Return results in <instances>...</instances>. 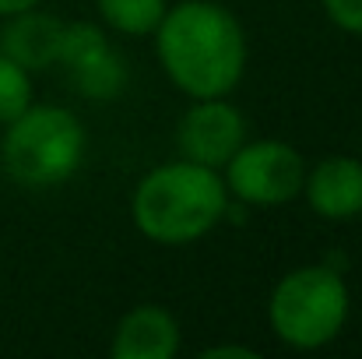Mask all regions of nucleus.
<instances>
[{
  "mask_svg": "<svg viewBox=\"0 0 362 359\" xmlns=\"http://www.w3.org/2000/svg\"><path fill=\"white\" fill-rule=\"evenodd\" d=\"M32 106V78L21 64L0 53V123H11Z\"/></svg>",
  "mask_w": 362,
  "mask_h": 359,
  "instance_id": "f8f14e48",
  "label": "nucleus"
},
{
  "mask_svg": "<svg viewBox=\"0 0 362 359\" xmlns=\"http://www.w3.org/2000/svg\"><path fill=\"white\" fill-rule=\"evenodd\" d=\"M110 353L113 359H173L180 353V324L162 307H134L120 317Z\"/></svg>",
  "mask_w": 362,
  "mask_h": 359,
  "instance_id": "1a4fd4ad",
  "label": "nucleus"
},
{
  "mask_svg": "<svg viewBox=\"0 0 362 359\" xmlns=\"http://www.w3.org/2000/svg\"><path fill=\"white\" fill-rule=\"evenodd\" d=\"M222 169H226L222 180H226L229 198H236L243 205H257V208L296 201L303 194V176H306L303 155L292 144L274 141V137L243 141Z\"/></svg>",
  "mask_w": 362,
  "mask_h": 359,
  "instance_id": "39448f33",
  "label": "nucleus"
},
{
  "mask_svg": "<svg viewBox=\"0 0 362 359\" xmlns=\"http://www.w3.org/2000/svg\"><path fill=\"white\" fill-rule=\"evenodd\" d=\"M204 359H222V356H257V349H246V346H211V349H204L201 353Z\"/></svg>",
  "mask_w": 362,
  "mask_h": 359,
  "instance_id": "4468645a",
  "label": "nucleus"
},
{
  "mask_svg": "<svg viewBox=\"0 0 362 359\" xmlns=\"http://www.w3.org/2000/svg\"><path fill=\"white\" fill-rule=\"evenodd\" d=\"M57 64L67 74V85L95 103H110L127 89V64L117 46L106 39V32L92 21H71L64 25L60 57Z\"/></svg>",
  "mask_w": 362,
  "mask_h": 359,
  "instance_id": "423d86ee",
  "label": "nucleus"
},
{
  "mask_svg": "<svg viewBox=\"0 0 362 359\" xmlns=\"http://www.w3.org/2000/svg\"><path fill=\"white\" fill-rule=\"evenodd\" d=\"M103 21L123 35H151L165 14V0H95Z\"/></svg>",
  "mask_w": 362,
  "mask_h": 359,
  "instance_id": "9b49d317",
  "label": "nucleus"
},
{
  "mask_svg": "<svg viewBox=\"0 0 362 359\" xmlns=\"http://www.w3.org/2000/svg\"><path fill=\"white\" fill-rule=\"evenodd\" d=\"M229 201L218 169L180 159L141 176L130 198V215L141 237L162 246H183L208 237L226 219Z\"/></svg>",
  "mask_w": 362,
  "mask_h": 359,
  "instance_id": "f03ea898",
  "label": "nucleus"
},
{
  "mask_svg": "<svg viewBox=\"0 0 362 359\" xmlns=\"http://www.w3.org/2000/svg\"><path fill=\"white\" fill-rule=\"evenodd\" d=\"M352 314V296L345 285V275L331 264H303L278 278L267 321L271 331L299 353H313L331 346Z\"/></svg>",
  "mask_w": 362,
  "mask_h": 359,
  "instance_id": "20e7f679",
  "label": "nucleus"
},
{
  "mask_svg": "<svg viewBox=\"0 0 362 359\" xmlns=\"http://www.w3.org/2000/svg\"><path fill=\"white\" fill-rule=\"evenodd\" d=\"M28 7H39V0H0V18H11V14L28 11Z\"/></svg>",
  "mask_w": 362,
  "mask_h": 359,
  "instance_id": "2eb2a0df",
  "label": "nucleus"
},
{
  "mask_svg": "<svg viewBox=\"0 0 362 359\" xmlns=\"http://www.w3.org/2000/svg\"><path fill=\"white\" fill-rule=\"evenodd\" d=\"M60 39H64V21L49 11L28 7L11 14L7 25L0 28V53H7L25 71H42L57 64Z\"/></svg>",
  "mask_w": 362,
  "mask_h": 359,
  "instance_id": "9d476101",
  "label": "nucleus"
},
{
  "mask_svg": "<svg viewBox=\"0 0 362 359\" xmlns=\"http://www.w3.org/2000/svg\"><path fill=\"white\" fill-rule=\"evenodd\" d=\"M303 198L313 215L349 222L362 215V159L327 155L303 176Z\"/></svg>",
  "mask_w": 362,
  "mask_h": 359,
  "instance_id": "6e6552de",
  "label": "nucleus"
},
{
  "mask_svg": "<svg viewBox=\"0 0 362 359\" xmlns=\"http://www.w3.org/2000/svg\"><path fill=\"white\" fill-rule=\"evenodd\" d=\"M243 141H246V120L236 106L226 103V96L194 99V106L180 117V127H176V144L183 159L211 166V169H222Z\"/></svg>",
  "mask_w": 362,
  "mask_h": 359,
  "instance_id": "0eeeda50",
  "label": "nucleus"
},
{
  "mask_svg": "<svg viewBox=\"0 0 362 359\" xmlns=\"http://www.w3.org/2000/svg\"><path fill=\"white\" fill-rule=\"evenodd\" d=\"M0 166L28 190H46L67 183L85 159V123L64 106H28L25 113L4 123Z\"/></svg>",
  "mask_w": 362,
  "mask_h": 359,
  "instance_id": "7ed1b4c3",
  "label": "nucleus"
},
{
  "mask_svg": "<svg viewBox=\"0 0 362 359\" xmlns=\"http://www.w3.org/2000/svg\"><path fill=\"white\" fill-rule=\"evenodd\" d=\"M155 50L165 78L190 99L229 96L246 71L243 25L215 0H183L165 7L155 28Z\"/></svg>",
  "mask_w": 362,
  "mask_h": 359,
  "instance_id": "f257e3e1",
  "label": "nucleus"
},
{
  "mask_svg": "<svg viewBox=\"0 0 362 359\" xmlns=\"http://www.w3.org/2000/svg\"><path fill=\"white\" fill-rule=\"evenodd\" d=\"M324 11L341 32L362 35V0H324Z\"/></svg>",
  "mask_w": 362,
  "mask_h": 359,
  "instance_id": "ddd939ff",
  "label": "nucleus"
}]
</instances>
